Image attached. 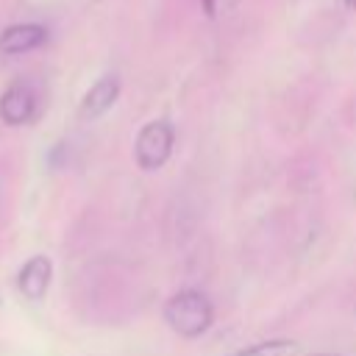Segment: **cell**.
<instances>
[{
  "label": "cell",
  "instance_id": "obj_1",
  "mask_svg": "<svg viewBox=\"0 0 356 356\" xmlns=\"http://www.w3.org/2000/svg\"><path fill=\"white\" fill-rule=\"evenodd\" d=\"M214 320L211 300L197 289H181L164 303V323L181 337H200Z\"/></svg>",
  "mask_w": 356,
  "mask_h": 356
},
{
  "label": "cell",
  "instance_id": "obj_2",
  "mask_svg": "<svg viewBox=\"0 0 356 356\" xmlns=\"http://www.w3.org/2000/svg\"><path fill=\"white\" fill-rule=\"evenodd\" d=\"M172 145H175L172 125L167 120H150L147 125H142V131L136 134V142H134L136 164L142 170H159L170 159Z\"/></svg>",
  "mask_w": 356,
  "mask_h": 356
},
{
  "label": "cell",
  "instance_id": "obj_3",
  "mask_svg": "<svg viewBox=\"0 0 356 356\" xmlns=\"http://www.w3.org/2000/svg\"><path fill=\"white\" fill-rule=\"evenodd\" d=\"M36 89L28 78H17L11 81L3 95H0V120L6 125H28L33 117H36Z\"/></svg>",
  "mask_w": 356,
  "mask_h": 356
},
{
  "label": "cell",
  "instance_id": "obj_4",
  "mask_svg": "<svg viewBox=\"0 0 356 356\" xmlns=\"http://www.w3.org/2000/svg\"><path fill=\"white\" fill-rule=\"evenodd\" d=\"M50 278H53V261L44 253H36L31 259H25L17 270V289L25 300L39 303L47 289H50Z\"/></svg>",
  "mask_w": 356,
  "mask_h": 356
},
{
  "label": "cell",
  "instance_id": "obj_5",
  "mask_svg": "<svg viewBox=\"0 0 356 356\" xmlns=\"http://www.w3.org/2000/svg\"><path fill=\"white\" fill-rule=\"evenodd\" d=\"M47 42V28L39 22H17L3 28L0 33V53L3 56H22Z\"/></svg>",
  "mask_w": 356,
  "mask_h": 356
},
{
  "label": "cell",
  "instance_id": "obj_6",
  "mask_svg": "<svg viewBox=\"0 0 356 356\" xmlns=\"http://www.w3.org/2000/svg\"><path fill=\"white\" fill-rule=\"evenodd\" d=\"M117 97H120V81H117L114 75H103V78L95 81V83L86 89V95L81 97L78 114H81L83 120H97V117H103V114L114 106Z\"/></svg>",
  "mask_w": 356,
  "mask_h": 356
},
{
  "label": "cell",
  "instance_id": "obj_7",
  "mask_svg": "<svg viewBox=\"0 0 356 356\" xmlns=\"http://www.w3.org/2000/svg\"><path fill=\"white\" fill-rule=\"evenodd\" d=\"M298 353V342L292 339H264L256 345H248L231 356H295Z\"/></svg>",
  "mask_w": 356,
  "mask_h": 356
},
{
  "label": "cell",
  "instance_id": "obj_8",
  "mask_svg": "<svg viewBox=\"0 0 356 356\" xmlns=\"http://www.w3.org/2000/svg\"><path fill=\"white\" fill-rule=\"evenodd\" d=\"M345 6H348V8H356V0H345Z\"/></svg>",
  "mask_w": 356,
  "mask_h": 356
},
{
  "label": "cell",
  "instance_id": "obj_9",
  "mask_svg": "<svg viewBox=\"0 0 356 356\" xmlns=\"http://www.w3.org/2000/svg\"><path fill=\"white\" fill-rule=\"evenodd\" d=\"M309 356H337V353H309Z\"/></svg>",
  "mask_w": 356,
  "mask_h": 356
}]
</instances>
